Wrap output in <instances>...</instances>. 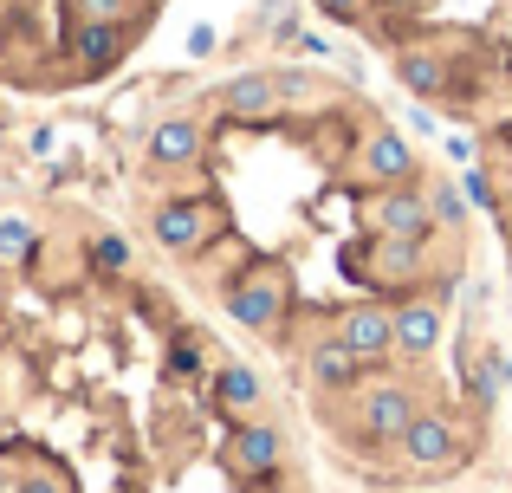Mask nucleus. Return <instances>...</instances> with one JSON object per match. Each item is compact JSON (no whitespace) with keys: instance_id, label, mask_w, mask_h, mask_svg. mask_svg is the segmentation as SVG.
<instances>
[{"instance_id":"f257e3e1","label":"nucleus","mask_w":512,"mask_h":493,"mask_svg":"<svg viewBox=\"0 0 512 493\" xmlns=\"http://www.w3.org/2000/svg\"><path fill=\"white\" fill-rule=\"evenodd\" d=\"M286 305H292V279H286V266H247V273H234L227 279V318L234 325H247V331H279L286 325Z\"/></svg>"},{"instance_id":"f03ea898","label":"nucleus","mask_w":512,"mask_h":493,"mask_svg":"<svg viewBox=\"0 0 512 493\" xmlns=\"http://www.w3.org/2000/svg\"><path fill=\"white\" fill-rule=\"evenodd\" d=\"M227 215L221 202H208V195H182V202H163L156 208V241L169 253H201L208 241H221Z\"/></svg>"},{"instance_id":"7ed1b4c3","label":"nucleus","mask_w":512,"mask_h":493,"mask_svg":"<svg viewBox=\"0 0 512 493\" xmlns=\"http://www.w3.org/2000/svg\"><path fill=\"white\" fill-rule=\"evenodd\" d=\"M286 468V435L273 429V422H234V435H227V474H240V481H273V474Z\"/></svg>"},{"instance_id":"20e7f679","label":"nucleus","mask_w":512,"mask_h":493,"mask_svg":"<svg viewBox=\"0 0 512 493\" xmlns=\"http://www.w3.org/2000/svg\"><path fill=\"white\" fill-rule=\"evenodd\" d=\"M331 338L344 344V351H357L363 364H383L389 351H396V312L389 305H344L338 312V325H331Z\"/></svg>"},{"instance_id":"39448f33","label":"nucleus","mask_w":512,"mask_h":493,"mask_svg":"<svg viewBox=\"0 0 512 493\" xmlns=\"http://www.w3.org/2000/svg\"><path fill=\"white\" fill-rule=\"evenodd\" d=\"M370 228L383 234V241H428V195L409 189V182H396V189H376L370 195Z\"/></svg>"},{"instance_id":"423d86ee","label":"nucleus","mask_w":512,"mask_h":493,"mask_svg":"<svg viewBox=\"0 0 512 493\" xmlns=\"http://www.w3.org/2000/svg\"><path fill=\"white\" fill-rule=\"evenodd\" d=\"M409 422H415L409 383H370V390H357V429L370 435V442H402Z\"/></svg>"},{"instance_id":"0eeeda50","label":"nucleus","mask_w":512,"mask_h":493,"mask_svg":"<svg viewBox=\"0 0 512 493\" xmlns=\"http://www.w3.org/2000/svg\"><path fill=\"white\" fill-rule=\"evenodd\" d=\"M402 461L422 468V474L454 468V461H461V429H454L448 416H422V409H415V422L402 429Z\"/></svg>"},{"instance_id":"6e6552de","label":"nucleus","mask_w":512,"mask_h":493,"mask_svg":"<svg viewBox=\"0 0 512 493\" xmlns=\"http://www.w3.org/2000/svg\"><path fill=\"white\" fill-rule=\"evenodd\" d=\"M357 169L376 182V189H396V182H409V176H415V150H409V137H402V130H370V137H363Z\"/></svg>"},{"instance_id":"1a4fd4ad","label":"nucleus","mask_w":512,"mask_h":493,"mask_svg":"<svg viewBox=\"0 0 512 493\" xmlns=\"http://www.w3.org/2000/svg\"><path fill=\"white\" fill-rule=\"evenodd\" d=\"M279 78H266V72H240V78H227L221 85V117H234V124H266V117L279 111Z\"/></svg>"},{"instance_id":"9d476101","label":"nucleus","mask_w":512,"mask_h":493,"mask_svg":"<svg viewBox=\"0 0 512 493\" xmlns=\"http://www.w3.org/2000/svg\"><path fill=\"white\" fill-rule=\"evenodd\" d=\"M305 370H312L318 390H357V377H363L370 364H363L357 351H344L338 338H318L312 351H305Z\"/></svg>"},{"instance_id":"9b49d317","label":"nucleus","mask_w":512,"mask_h":493,"mask_svg":"<svg viewBox=\"0 0 512 493\" xmlns=\"http://www.w3.org/2000/svg\"><path fill=\"white\" fill-rule=\"evenodd\" d=\"M435 344H441V305H435V299L396 305V351H402V357H428Z\"/></svg>"},{"instance_id":"f8f14e48","label":"nucleus","mask_w":512,"mask_h":493,"mask_svg":"<svg viewBox=\"0 0 512 493\" xmlns=\"http://www.w3.org/2000/svg\"><path fill=\"white\" fill-rule=\"evenodd\" d=\"M201 124H188V117H169V124H156L150 130V163L156 169H188L201 156Z\"/></svg>"},{"instance_id":"ddd939ff","label":"nucleus","mask_w":512,"mask_h":493,"mask_svg":"<svg viewBox=\"0 0 512 493\" xmlns=\"http://www.w3.org/2000/svg\"><path fill=\"white\" fill-rule=\"evenodd\" d=\"M214 403L227 409V416H253V409L266 403V390H260V377H253L247 364H214Z\"/></svg>"},{"instance_id":"4468645a","label":"nucleus","mask_w":512,"mask_h":493,"mask_svg":"<svg viewBox=\"0 0 512 493\" xmlns=\"http://www.w3.org/2000/svg\"><path fill=\"white\" fill-rule=\"evenodd\" d=\"M396 78L415 91V98H435V91H448V65H441V52H428V46L402 52V59H396Z\"/></svg>"},{"instance_id":"2eb2a0df","label":"nucleus","mask_w":512,"mask_h":493,"mask_svg":"<svg viewBox=\"0 0 512 493\" xmlns=\"http://www.w3.org/2000/svg\"><path fill=\"white\" fill-rule=\"evenodd\" d=\"M72 46H78V59L98 72V65H111L117 52H124V33H117L111 20H78V39H72Z\"/></svg>"},{"instance_id":"dca6fc26","label":"nucleus","mask_w":512,"mask_h":493,"mask_svg":"<svg viewBox=\"0 0 512 493\" xmlns=\"http://www.w3.org/2000/svg\"><path fill=\"white\" fill-rule=\"evenodd\" d=\"M39 253V228L26 215H0V260L7 266H26Z\"/></svg>"},{"instance_id":"f3484780","label":"nucleus","mask_w":512,"mask_h":493,"mask_svg":"<svg viewBox=\"0 0 512 493\" xmlns=\"http://www.w3.org/2000/svg\"><path fill=\"white\" fill-rule=\"evenodd\" d=\"M428 221H435V228H461L467 221V195L454 189V182H428Z\"/></svg>"},{"instance_id":"a211bd4d","label":"nucleus","mask_w":512,"mask_h":493,"mask_svg":"<svg viewBox=\"0 0 512 493\" xmlns=\"http://www.w3.org/2000/svg\"><path fill=\"white\" fill-rule=\"evenodd\" d=\"M376 266H383L389 279H409L415 266H422V241H383V234H376Z\"/></svg>"},{"instance_id":"6ab92c4d","label":"nucleus","mask_w":512,"mask_h":493,"mask_svg":"<svg viewBox=\"0 0 512 493\" xmlns=\"http://www.w3.org/2000/svg\"><path fill=\"white\" fill-rule=\"evenodd\" d=\"M91 266H98V273H124V266H130V241H124V234H98V241H91Z\"/></svg>"},{"instance_id":"aec40b11","label":"nucleus","mask_w":512,"mask_h":493,"mask_svg":"<svg viewBox=\"0 0 512 493\" xmlns=\"http://www.w3.org/2000/svg\"><path fill=\"white\" fill-rule=\"evenodd\" d=\"M72 7H78V20H111V26H124L137 0H72Z\"/></svg>"},{"instance_id":"412c9836","label":"nucleus","mask_w":512,"mask_h":493,"mask_svg":"<svg viewBox=\"0 0 512 493\" xmlns=\"http://www.w3.org/2000/svg\"><path fill=\"white\" fill-rule=\"evenodd\" d=\"M13 493H72V481H65L59 468H33V474H20V487Z\"/></svg>"},{"instance_id":"4be33fe9","label":"nucleus","mask_w":512,"mask_h":493,"mask_svg":"<svg viewBox=\"0 0 512 493\" xmlns=\"http://www.w3.org/2000/svg\"><path fill=\"white\" fill-rule=\"evenodd\" d=\"M474 396H480V403L500 396V370H493V357H480V364H474Z\"/></svg>"},{"instance_id":"5701e85b","label":"nucleus","mask_w":512,"mask_h":493,"mask_svg":"<svg viewBox=\"0 0 512 493\" xmlns=\"http://www.w3.org/2000/svg\"><path fill=\"white\" fill-rule=\"evenodd\" d=\"M461 195H467L474 208H493V182L480 176V169H467V176H461Z\"/></svg>"},{"instance_id":"b1692460","label":"nucleus","mask_w":512,"mask_h":493,"mask_svg":"<svg viewBox=\"0 0 512 493\" xmlns=\"http://www.w3.org/2000/svg\"><path fill=\"white\" fill-rule=\"evenodd\" d=\"M214 46H221V33H214V26H195V33H188V59H208Z\"/></svg>"},{"instance_id":"393cba45","label":"nucleus","mask_w":512,"mask_h":493,"mask_svg":"<svg viewBox=\"0 0 512 493\" xmlns=\"http://www.w3.org/2000/svg\"><path fill=\"white\" fill-rule=\"evenodd\" d=\"M195 364H201V357H195V344H175V351H169V377H188Z\"/></svg>"},{"instance_id":"a878e982","label":"nucleus","mask_w":512,"mask_h":493,"mask_svg":"<svg viewBox=\"0 0 512 493\" xmlns=\"http://www.w3.org/2000/svg\"><path fill=\"white\" fill-rule=\"evenodd\" d=\"M402 117H409V130H422V137H435V130H441V124H435V117H428V111H422V104H409V111H402Z\"/></svg>"},{"instance_id":"bb28decb","label":"nucleus","mask_w":512,"mask_h":493,"mask_svg":"<svg viewBox=\"0 0 512 493\" xmlns=\"http://www.w3.org/2000/svg\"><path fill=\"white\" fill-rule=\"evenodd\" d=\"M441 143H448L454 163H474V143H467V137H448V130H441Z\"/></svg>"},{"instance_id":"cd10ccee","label":"nucleus","mask_w":512,"mask_h":493,"mask_svg":"<svg viewBox=\"0 0 512 493\" xmlns=\"http://www.w3.org/2000/svg\"><path fill=\"white\" fill-rule=\"evenodd\" d=\"M318 7H325L331 20H350V13H363V0H318Z\"/></svg>"},{"instance_id":"c85d7f7f","label":"nucleus","mask_w":512,"mask_h":493,"mask_svg":"<svg viewBox=\"0 0 512 493\" xmlns=\"http://www.w3.org/2000/svg\"><path fill=\"white\" fill-rule=\"evenodd\" d=\"M292 39H299V52H312V59H325V52H331V46H325L318 33H292Z\"/></svg>"},{"instance_id":"c756f323","label":"nucleus","mask_w":512,"mask_h":493,"mask_svg":"<svg viewBox=\"0 0 512 493\" xmlns=\"http://www.w3.org/2000/svg\"><path fill=\"white\" fill-rule=\"evenodd\" d=\"M0 26H7V0H0Z\"/></svg>"},{"instance_id":"7c9ffc66","label":"nucleus","mask_w":512,"mask_h":493,"mask_svg":"<svg viewBox=\"0 0 512 493\" xmlns=\"http://www.w3.org/2000/svg\"><path fill=\"white\" fill-rule=\"evenodd\" d=\"M0 493H7V468H0Z\"/></svg>"}]
</instances>
